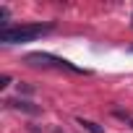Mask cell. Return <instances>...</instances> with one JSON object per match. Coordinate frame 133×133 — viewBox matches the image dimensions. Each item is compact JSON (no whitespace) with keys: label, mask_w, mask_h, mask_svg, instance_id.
<instances>
[{"label":"cell","mask_w":133,"mask_h":133,"mask_svg":"<svg viewBox=\"0 0 133 133\" xmlns=\"http://www.w3.org/2000/svg\"><path fill=\"white\" fill-rule=\"evenodd\" d=\"M52 31V24H29V26H8L0 29V42L3 44H24V42H34L37 37Z\"/></svg>","instance_id":"1"},{"label":"cell","mask_w":133,"mask_h":133,"mask_svg":"<svg viewBox=\"0 0 133 133\" xmlns=\"http://www.w3.org/2000/svg\"><path fill=\"white\" fill-rule=\"evenodd\" d=\"M26 63H31V65H55V68H65V71H73V73H86L84 68L73 65L71 60L50 55V52H31V55H26Z\"/></svg>","instance_id":"2"},{"label":"cell","mask_w":133,"mask_h":133,"mask_svg":"<svg viewBox=\"0 0 133 133\" xmlns=\"http://www.w3.org/2000/svg\"><path fill=\"white\" fill-rule=\"evenodd\" d=\"M8 104H11V107H16V110H21V112H29V115H39V107H34L31 102H24V99H11Z\"/></svg>","instance_id":"3"},{"label":"cell","mask_w":133,"mask_h":133,"mask_svg":"<svg viewBox=\"0 0 133 133\" xmlns=\"http://www.w3.org/2000/svg\"><path fill=\"white\" fill-rule=\"evenodd\" d=\"M78 125L84 128V130H89V133H104L97 123H91V120H84V117H78Z\"/></svg>","instance_id":"4"}]
</instances>
